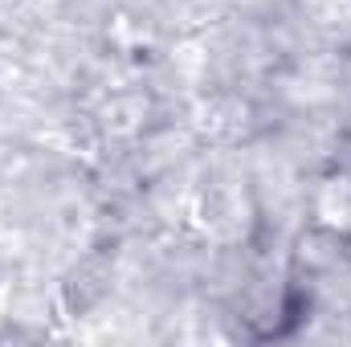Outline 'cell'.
Listing matches in <instances>:
<instances>
[{"label": "cell", "mask_w": 351, "mask_h": 347, "mask_svg": "<svg viewBox=\"0 0 351 347\" xmlns=\"http://www.w3.org/2000/svg\"><path fill=\"white\" fill-rule=\"evenodd\" d=\"M245 196L237 188H225V184H213L200 192L196 200V225L213 237V241H237L245 233Z\"/></svg>", "instance_id": "6da1fadb"}, {"label": "cell", "mask_w": 351, "mask_h": 347, "mask_svg": "<svg viewBox=\"0 0 351 347\" xmlns=\"http://www.w3.org/2000/svg\"><path fill=\"white\" fill-rule=\"evenodd\" d=\"M315 217L327 233L351 241V176H327L315 192Z\"/></svg>", "instance_id": "7a4b0ae2"}]
</instances>
